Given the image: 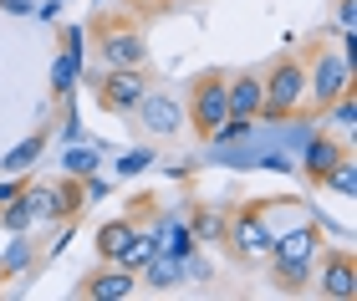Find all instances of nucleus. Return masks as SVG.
Listing matches in <instances>:
<instances>
[{"label":"nucleus","instance_id":"obj_4","mask_svg":"<svg viewBox=\"0 0 357 301\" xmlns=\"http://www.w3.org/2000/svg\"><path fill=\"white\" fill-rule=\"evenodd\" d=\"M225 118H230V98H225V72H204V77H194V92H189V113H184V123H189V128L209 144Z\"/></svg>","mask_w":357,"mask_h":301},{"label":"nucleus","instance_id":"obj_12","mask_svg":"<svg viewBox=\"0 0 357 301\" xmlns=\"http://www.w3.org/2000/svg\"><path fill=\"white\" fill-rule=\"evenodd\" d=\"M77 291H82L87 301H128V296L138 291V276H133V271H123L118 261H102V265H97V271L82 281V286H77Z\"/></svg>","mask_w":357,"mask_h":301},{"label":"nucleus","instance_id":"obj_30","mask_svg":"<svg viewBox=\"0 0 357 301\" xmlns=\"http://www.w3.org/2000/svg\"><path fill=\"white\" fill-rule=\"evenodd\" d=\"M26 189V173H0V204H10Z\"/></svg>","mask_w":357,"mask_h":301},{"label":"nucleus","instance_id":"obj_14","mask_svg":"<svg viewBox=\"0 0 357 301\" xmlns=\"http://www.w3.org/2000/svg\"><path fill=\"white\" fill-rule=\"evenodd\" d=\"M225 98L230 118H261V72H225Z\"/></svg>","mask_w":357,"mask_h":301},{"label":"nucleus","instance_id":"obj_9","mask_svg":"<svg viewBox=\"0 0 357 301\" xmlns=\"http://www.w3.org/2000/svg\"><path fill=\"white\" fill-rule=\"evenodd\" d=\"M133 113H138V123H143V133H149V138H174L178 128H184V107H178L169 92H153V87L138 98Z\"/></svg>","mask_w":357,"mask_h":301},{"label":"nucleus","instance_id":"obj_15","mask_svg":"<svg viewBox=\"0 0 357 301\" xmlns=\"http://www.w3.org/2000/svg\"><path fill=\"white\" fill-rule=\"evenodd\" d=\"M0 230L6 235H21V230L36 235L41 230V204H36V194H31V179H26V189L10 204H0Z\"/></svg>","mask_w":357,"mask_h":301},{"label":"nucleus","instance_id":"obj_23","mask_svg":"<svg viewBox=\"0 0 357 301\" xmlns=\"http://www.w3.org/2000/svg\"><path fill=\"white\" fill-rule=\"evenodd\" d=\"M321 189H337L342 199H357V158H352V148L332 164V173L321 179Z\"/></svg>","mask_w":357,"mask_h":301},{"label":"nucleus","instance_id":"obj_17","mask_svg":"<svg viewBox=\"0 0 357 301\" xmlns=\"http://www.w3.org/2000/svg\"><path fill=\"white\" fill-rule=\"evenodd\" d=\"M143 286H153V291H169L184 281V265H178V256H164V250H153L149 261H143V271H138Z\"/></svg>","mask_w":357,"mask_h":301},{"label":"nucleus","instance_id":"obj_20","mask_svg":"<svg viewBox=\"0 0 357 301\" xmlns=\"http://www.w3.org/2000/svg\"><path fill=\"white\" fill-rule=\"evenodd\" d=\"M31 265H36V240H31V230H21V235H10L6 256H0V271H6V281H10V276L31 271Z\"/></svg>","mask_w":357,"mask_h":301},{"label":"nucleus","instance_id":"obj_5","mask_svg":"<svg viewBox=\"0 0 357 301\" xmlns=\"http://www.w3.org/2000/svg\"><path fill=\"white\" fill-rule=\"evenodd\" d=\"M312 281H317L321 296L352 301V296H357V261H352V250H342V245H321L317 261H312Z\"/></svg>","mask_w":357,"mask_h":301},{"label":"nucleus","instance_id":"obj_1","mask_svg":"<svg viewBox=\"0 0 357 301\" xmlns=\"http://www.w3.org/2000/svg\"><path fill=\"white\" fill-rule=\"evenodd\" d=\"M306 107V56L286 52L261 72V118L286 123Z\"/></svg>","mask_w":357,"mask_h":301},{"label":"nucleus","instance_id":"obj_26","mask_svg":"<svg viewBox=\"0 0 357 301\" xmlns=\"http://www.w3.org/2000/svg\"><path fill=\"white\" fill-rule=\"evenodd\" d=\"M321 118H332L337 128H352V123H357V87H347L337 102H327V107H321Z\"/></svg>","mask_w":357,"mask_h":301},{"label":"nucleus","instance_id":"obj_19","mask_svg":"<svg viewBox=\"0 0 357 301\" xmlns=\"http://www.w3.org/2000/svg\"><path fill=\"white\" fill-rule=\"evenodd\" d=\"M41 153H46V133H31V138H21V144L0 158V173H31Z\"/></svg>","mask_w":357,"mask_h":301},{"label":"nucleus","instance_id":"obj_6","mask_svg":"<svg viewBox=\"0 0 357 301\" xmlns=\"http://www.w3.org/2000/svg\"><path fill=\"white\" fill-rule=\"evenodd\" d=\"M87 82H92L97 102H102L107 113H133L138 98L149 92V77H143V67H107V72L87 77Z\"/></svg>","mask_w":357,"mask_h":301},{"label":"nucleus","instance_id":"obj_25","mask_svg":"<svg viewBox=\"0 0 357 301\" xmlns=\"http://www.w3.org/2000/svg\"><path fill=\"white\" fill-rule=\"evenodd\" d=\"M271 281H275V291H306L312 286V265H275L271 261Z\"/></svg>","mask_w":357,"mask_h":301},{"label":"nucleus","instance_id":"obj_24","mask_svg":"<svg viewBox=\"0 0 357 301\" xmlns=\"http://www.w3.org/2000/svg\"><path fill=\"white\" fill-rule=\"evenodd\" d=\"M225 210H194L189 215V230H194V240H225Z\"/></svg>","mask_w":357,"mask_h":301},{"label":"nucleus","instance_id":"obj_29","mask_svg":"<svg viewBox=\"0 0 357 301\" xmlns=\"http://www.w3.org/2000/svg\"><path fill=\"white\" fill-rule=\"evenodd\" d=\"M77 184H82V199H87V204H97V199L112 194V179H102V169L87 173V179H77Z\"/></svg>","mask_w":357,"mask_h":301},{"label":"nucleus","instance_id":"obj_8","mask_svg":"<svg viewBox=\"0 0 357 301\" xmlns=\"http://www.w3.org/2000/svg\"><path fill=\"white\" fill-rule=\"evenodd\" d=\"M317 250H321V225H317V219H296L291 230H275L271 261L275 265H312Z\"/></svg>","mask_w":357,"mask_h":301},{"label":"nucleus","instance_id":"obj_21","mask_svg":"<svg viewBox=\"0 0 357 301\" xmlns=\"http://www.w3.org/2000/svg\"><path fill=\"white\" fill-rule=\"evenodd\" d=\"M102 169V148H92V144H67V153H61V173H72V179H87V173Z\"/></svg>","mask_w":357,"mask_h":301},{"label":"nucleus","instance_id":"obj_13","mask_svg":"<svg viewBox=\"0 0 357 301\" xmlns=\"http://www.w3.org/2000/svg\"><path fill=\"white\" fill-rule=\"evenodd\" d=\"M153 245L164 250V256H178V261H184L189 250H199V240H194V230H189V215H178V210L153 215Z\"/></svg>","mask_w":357,"mask_h":301},{"label":"nucleus","instance_id":"obj_3","mask_svg":"<svg viewBox=\"0 0 357 301\" xmlns=\"http://www.w3.org/2000/svg\"><path fill=\"white\" fill-rule=\"evenodd\" d=\"M225 245H230L240 261H271L275 230L266 219V204H245V210H235L225 219Z\"/></svg>","mask_w":357,"mask_h":301},{"label":"nucleus","instance_id":"obj_16","mask_svg":"<svg viewBox=\"0 0 357 301\" xmlns=\"http://www.w3.org/2000/svg\"><path fill=\"white\" fill-rule=\"evenodd\" d=\"M77 82H82V52L56 46V56H52V98L56 102H72L77 98Z\"/></svg>","mask_w":357,"mask_h":301},{"label":"nucleus","instance_id":"obj_35","mask_svg":"<svg viewBox=\"0 0 357 301\" xmlns=\"http://www.w3.org/2000/svg\"><path fill=\"white\" fill-rule=\"evenodd\" d=\"M0 281H6V271H0Z\"/></svg>","mask_w":357,"mask_h":301},{"label":"nucleus","instance_id":"obj_18","mask_svg":"<svg viewBox=\"0 0 357 301\" xmlns=\"http://www.w3.org/2000/svg\"><path fill=\"white\" fill-rule=\"evenodd\" d=\"M133 230H138V219L133 215H123V219H107L102 230H97V256L102 261H118V250L133 240Z\"/></svg>","mask_w":357,"mask_h":301},{"label":"nucleus","instance_id":"obj_32","mask_svg":"<svg viewBox=\"0 0 357 301\" xmlns=\"http://www.w3.org/2000/svg\"><path fill=\"white\" fill-rule=\"evenodd\" d=\"M31 15H36V21H56V15H61V0H41Z\"/></svg>","mask_w":357,"mask_h":301},{"label":"nucleus","instance_id":"obj_28","mask_svg":"<svg viewBox=\"0 0 357 301\" xmlns=\"http://www.w3.org/2000/svg\"><path fill=\"white\" fill-rule=\"evenodd\" d=\"M337 36H342V46H352L357 41V0H337Z\"/></svg>","mask_w":357,"mask_h":301},{"label":"nucleus","instance_id":"obj_7","mask_svg":"<svg viewBox=\"0 0 357 301\" xmlns=\"http://www.w3.org/2000/svg\"><path fill=\"white\" fill-rule=\"evenodd\" d=\"M31 194H36V204H41V225H72V219L87 210L82 184H77L72 173H61V179H52V184H31Z\"/></svg>","mask_w":357,"mask_h":301},{"label":"nucleus","instance_id":"obj_10","mask_svg":"<svg viewBox=\"0 0 357 301\" xmlns=\"http://www.w3.org/2000/svg\"><path fill=\"white\" fill-rule=\"evenodd\" d=\"M347 153V144H337L332 133H306V144H301V158H296V169H301V179L321 189V179L332 173V164Z\"/></svg>","mask_w":357,"mask_h":301},{"label":"nucleus","instance_id":"obj_34","mask_svg":"<svg viewBox=\"0 0 357 301\" xmlns=\"http://www.w3.org/2000/svg\"><path fill=\"white\" fill-rule=\"evenodd\" d=\"M164 6H178V0H164Z\"/></svg>","mask_w":357,"mask_h":301},{"label":"nucleus","instance_id":"obj_27","mask_svg":"<svg viewBox=\"0 0 357 301\" xmlns=\"http://www.w3.org/2000/svg\"><path fill=\"white\" fill-rule=\"evenodd\" d=\"M153 169V148H128L118 158V179H133V173H149Z\"/></svg>","mask_w":357,"mask_h":301},{"label":"nucleus","instance_id":"obj_33","mask_svg":"<svg viewBox=\"0 0 357 301\" xmlns=\"http://www.w3.org/2000/svg\"><path fill=\"white\" fill-rule=\"evenodd\" d=\"M61 138H67V144H77V138H82V118H77V113H67V123H61Z\"/></svg>","mask_w":357,"mask_h":301},{"label":"nucleus","instance_id":"obj_2","mask_svg":"<svg viewBox=\"0 0 357 301\" xmlns=\"http://www.w3.org/2000/svg\"><path fill=\"white\" fill-rule=\"evenodd\" d=\"M347 87H357V67L347 52H332V46H317L312 56H306V107H327L337 102Z\"/></svg>","mask_w":357,"mask_h":301},{"label":"nucleus","instance_id":"obj_11","mask_svg":"<svg viewBox=\"0 0 357 301\" xmlns=\"http://www.w3.org/2000/svg\"><path fill=\"white\" fill-rule=\"evenodd\" d=\"M97 56H102V67H143V61H149V46H143L138 31L107 26L102 36H97Z\"/></svg>","mask_w":357,"mask_h":301},{"label":"nucleus","instance_id":"obj_31","mask_svg":"<svg viewBox=\"0 0 357 301\" xmlns=\"http://www.w3.org/2000/svg\"><path fill=\"white\" fill-rule=\"evenodd\" d=\"M0 10H6V15H31L36 0H0Z\"/></svg>","mask_w":357,"mask_h":301},{"label":"nucleus","instance_id":"obj_22","mask_svg":"<svg viewBox=\"0 0 357 301\" xmlns=\"http://www.w3.org/2000/svg\"><path fill=\"white\" fill-rule=\"evenodd\" d=\"M153 250H158V245H153V225H149V230H133V240H128V245L118 250V265L138 276V271H143V261H149Z\"/></svg>","mask_w":357,"mask_h":301}]
</instances>
